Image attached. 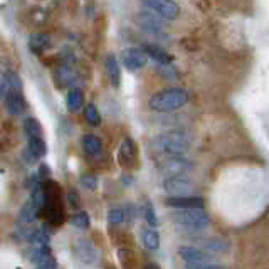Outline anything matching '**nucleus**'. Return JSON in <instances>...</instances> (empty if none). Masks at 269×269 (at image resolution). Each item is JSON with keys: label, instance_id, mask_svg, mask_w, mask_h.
Listing matches in <instances>:
<instances>
[{"label": "nucleus", "instance_id": "4", "mask_svg": "<svg viewBox=\"0 0 269 269\" xmlns=\"http://www.w3.org/2000/svg\"><path fill=\"white\" fill-rule=\"evenodd\" d=\"M194 168L192 165V162L185 160L180 155H170V158L167 160L160 162V165H158V172H160L163 177H178V175H185L187 172H190V170Z\"/></svg>", "mask_w": 269, "mask_h": 269}, {"label": "nucleus", "instance_id": "30", "mask_svg": "<svg viewBox=\"0 0 269 269\" xmlns=\"http://www.w3.org/2000/svg\"><path fill=\"white\" fill-rule=\"evenodd\" d=\"M9 91V78L5 73H0V98H5Z\"/></svg>", "mask_w": 269, "mask_h": 269}, {"label": "nucleus", "instance_id": "19", "mask_svg": "<svg viewBox=\"0 0 269 269\" xmlns=\"http://www.w3.org/2000/svg\"><path fill=\"white\" fill-rule=\"evenodd\" d=\"M145 52L150 56L152 59H155L158 64H170L172 63V56L168 52H165L163 49L157 47V46H145Z\"/></svg>", "mask_w": 269, "mask_h": 269}, {"label": "nucleus", "instance_id": "29", "mask_svg": "<svg viewBox=\"0 0 269 269\" xmlns=\"http://www.w3.org/2000/svg\"><path fill=\"white\" fill-rule=\"evenodd\" d=\"M68 202H69V205H73V207H78L81 204L79 194H78V190L76 189H71L68 192Z\"/></svg>", "mask_w": 269, "mask_h": 269}, {"label": "nucleus", "instance_id": "7", "mask_svg": "<svg viewBox=\"0 0 269 269\" xmlns=\"http://www.w3.org/2000/svg\"><path fill=\"white\" fill-rule=\"evenodd\" d=\"M148 61V54L145 52V49L141 47H126L122 52V63L126 69L130 71H138L141 68H145V64Z\"/></svg>", "mask_w": 269, "mask_h": 269}, {"label": "nucleus", "instance_id": "26", "mask_svg": "<svg viewBox=\"0 0 269 269\" xmlns=\"http://www.w3.org/2000/svg\"><path fill=\"white\" fill-rule=\"evenodd\" d=\"M81 184H83L87 190H95L98 187V178L95 175H83V177H81Z\"/></svg>", "mask_w": 269, "mask_h": 269}, {"label": "nucleus", "instance_id": "18", "mask_svg": "<svg viewBox=\"0 0 269 269\" xmlns=\"http://www.w3.org/2000/svg\"><path fill=\"white\" fill-rule=\"evenodd\" d=\"M29 47L34 52H42L51 47V36L47 34H34L29 37Z\"/></svg>", "mask_w": 269, "mask_h": 269}, {"label": "nucleus", "instance_id": "13", "mask_svg": "<svg viewBox=\"0 0 269 269\" xmlns=\"http://www.w3.org/2000/svg\"><path fill=\"white\" fill-rule=\"evenodd\" d=\"M81 145L89 157H100L103 153V143L96 135H84L83 140H81Z\"/></svg>", "mask_w": 269, "mask_h": 269}, {"label": "nucleus", "instance_id": "1", "mask_svg": "<svg viewBox=\"0 0 269 269\" xmlns=\"http://www.w3.org/2000/svg\"><path fill=\"white\" fill-rule=\"evenodd\" d=\"M189 103V93L182 87H167L148 100V108L157 113H170Z\"/></svg>", "mask_w": 269, "mask_h": 269}, {"label": "nucleus", "instance_id": "23", "mask_svg": "<svg viewBox=\"0 0 269 269\" xmlns=\"http://www.w3.org/2000/svg\"><path fill=\"white\" fill-rule=\"evenodd\" d=\"M119 157H122V160L123 162H131V160H135V157H136V152H135V145H133V141L126 138L123 141V145H122V152H119Z\"/></svg>", "mask_w": 269, "mask_h": 269}, {"label": "nucleus", "instance_id": "8", "mask_svg": "<svg viewBox=\"0 0 269 269\" xmlns=\"http://www.w3.org/2000/svg\"><path fill=\"white\" fill-rule=\"evenodd\" d=\"M167 205L175 208H202L204 199L197 195H184V197H168Z\"/></svg>", "mask_w": 269, "mask_h": 269}, {"label": "nucleus", "instance_id": "27", "mask_svg": "<svg viewBox=\"0 0 269 269\" xmlns=\"http://www.w3.org/2000/svg\"><path fill=\"white\" fill-rule=\"evenodd\" d=\"M145 217H146V222L150 224L152 227H155L157 224H158V219L155 216V211H153L152 204H146V207H145Z\"/></svg>", "mask_w": 269, "mask_h": 269}, {"label": "nucleus", "instance_id": "11", "mask_svg": "<svg viewBox=\"0 0 269 269\" xmlns=\"http://www.w3.org/2000/svg\"><path fill=\"white\" fill-rule=\"evenodd\" d=\"M104 68H106L108 78L111 81V84L114 87H118L119 83H122V71H119V64L113 54H108V56L104 57Z\"/></svg>", "mask_w": 269, "mask_h": 269}, {"label": "nucleus", "instance_id": "15", "mask_svg": "<svg viewBox=\"0 0 269 269\" xmlns=\"http://www.w3.org/2000/svg\"><path fill=\"white\" fill-rule=\"evenodd\" d=\"M27 146H29L31 155L34 158H42L47 153V145L42 140V136H27Z\"/></svg>", "mask_w": 269, "mask_h": 269}, {"label": "nucleus", "instance_id": "12", "mask_svg": "<svg viewBox=\"0 0 269 269\" xmlns=\"http://www.w3.org/2000/svg\"><path fill=\"white\" fill-rule=\"evenodd\" d=\"M178 256L182 257V259L187 262V266L189 264H195V262H202V261H208L211 257H208L205 252H202L195 248H180L178 249Z\"/></svg>", "mask_w": 269, "mask_h": 269}, {"label": "nucleus", "instance_id": "17", "mask_svg": "<svg viewBox=\"0 0 269 269\" xmlns=\"http://www.w3.org/2000/svg\"><path fill=\"white\" fill-rule=\"evenodd\" d=\"M76 254L79 256L81 261H86V262H91L95 261L96 257V251L93 249V246L87 243L84 239H79L78 243H76Z\"/></svg>", "mask_w": 269, "mask_h": 269}, {"label": "nucleus", "instance_id": "3", "mask_svg": "<svg viewBox=\"0 0 269 269\" xmlns=\"http://www.w3.org/2000/svg\"><path fill=\"white\" fill-rule=\"evenodd\" d=\"M172 221L182 227H190V229H200L208 226L211 219L207 217V214L202 208H178L177 212H173Z\"/></svg>", "mask_w": 269, "mask_h": 269}, {"label": "nucleus", "instance_id": "21", "mask_svg": "<svg viewBox=\"0 0 269 269\" xmlns=\"http://www.w3.org/2000/svg\"><path fill=\"white\" fill-rule=\"evenodd\" d=\"M24 130L27 136H42V126L36 118H27L24 122Z\"/></svg>", "mask_w": 269, "mask_h": 269}, {"label": "nucleus", "instance_id": "9", "mask_svg": "<svg viewBox=\"0 0 269 269\" xmlns=\"http://www.w3.org/2000/svg\"><path fill=\"white\" fill-rule=\"evenodd\" d=\"M135 22L138 24L141 29L146 31V32H153V34H157V32H160L163 29V22L155 17V15L148 14V12H140L135 15Z\"/></svg>", "mask_w": 269, "mask_h": 269}, {"label": "nucleus", "instance_id": "20", "mask_svg": "<svg viewBox=\"0 0 269 269\" xmlns=\"http://www.w3.org/2000/svg\"><path fill=\"white\" fill-rule=\"evenodd\" d=\"M141 241H143V246L148 251H155L160 246V235L153 229H145L143 234H141Z\"/></svg>", "mask_w": 269, "mask_h": 269}, {"label": "nucleus", "instance_id": "6", "mask_svg": "<svg viewBox=\"0 0 269 269\" xmlns=\"http://www.w3.org/2000/svg\"><path fill=\"white\" fill-rule=\"evenodd\" d=\"M141 4L152 12L158 14L162 19L175 20L180 15V7L173 0H141Z\"/></svg>", "mask_w": 269, "mask_h": 269}, {"label": "nucleus", "instance_id": "24", "mask_svg": "<svg viewBox=\"0 0 269 269\" xmlns=\"http://www.w3.org/2000/svg\"><path fill=\"white\" fill-rule=\"evenodd\" d=\"M71 224H73L74 227H79V229L89 227V214L84 211L76 212L74 216H71Z\"/></svg>", "mask_w": 269, "mask_h": 269}, {"label": "nucleus", "instance_id": "28", "mask_svg": "<svg viewBox=\"0 0 269 269\" xmlns=\"http://www.w3.org/2000/svg\"><path fill=\"white\" fill-rule=\"evenodd\" d=\"M7 78H9V89H19V91H20L22 84H20L19 76L15 74V73H9Z\"/></svg>", "mask_w": 269, "mask_h": 269}, {"label": "nucleus", "instance_id": "14", "mask_svg": "<svg viewBox=\"0 0 269 269\" xmlns=\"http://www.w3.org/2000/svg\"><path fill=\"white\" fill-rule=\"evenodd\" d=\"M66 104H68L69 111H79L84 104V93L79 89V87H71L68 93V100H66Z\"/></svg>", "mask_w": 269, "mask_h": 269}, {"label": "nucleus", "instance_id": "2", "mask_svg": "<svg viewBox=\"0 0 269 269\" xmlns=\"http://www.w3.org/2000/svg\"><path fill=\"white\" fill-rule=\"evenodd\" d=\"M189 146H190L189 136H185L184 133H177V131L157 136L150 143V148L153 152L167 153V155H182V153L189 150Z\"/></svg>", "mask_w": 269, "mask_h": 269}, {"label": "nucleus", "instance_id": "5", "mask_svg": "<svg viewBox=\"0 0 269 269\" xmlns=\"http://www.w3.org/2000/svg\"><path fill=\"white\" fill-rule=\"evenodd\" d=\"M163 189L170 197H184V195H192L197 190V185L192 180L185 178L184 175L178 177H168L163 182Z\"/></svg>", "mask_w": 269, "mask_h": 269}, {"label": "nucleus", "instance_id": "22", "mask_svg": "<svg viewBox=\"0 0 269 269\" xmlns=\"http://www.w3.org/2000/svg\"><path fill=\"white\" fill-rule=\"evenodd\" d=\"M84 118L91 126H100V123H101L100 111H98V108L95 106V104H87V106L84 108Z\"/></svg>", "mask_w": 269, "mask_h": 269}, {"label": "nucleus", "instance_id": "31", "mask_svg": "<svg viewBox=\"0 0 269 269\" xmlns=\"http://www.w3.org/2000/svg\"><path fill=\"white\" fill-rule=\"evenodd\" d=\"M207 248H211L214 251H224L226 249V246H224V243H221V241H208Z\"/></svg>", "mask_w": 269, "mask_h": 269}, {"label": "nucleus", "instance_id": "10", "mask_svg": "<svg viewBox=\"0 0 269 269\" xmlns=\"http://www.w3.org/2000/svg\"><path fill=\"white\" fill-rule=\"evenodd\" d=\"M5 106L12 114H22L25 109V101L24 96L19 89H9L5 95Z\"/></svg>", "mask_w": 269, "mask_h": 269}, {"label": "nucleus", "instance_id": "16", "mask_svg": "<svg viewBox=\"0 0 269 269\" xmlns=\"http://www.w3.org/2000/svg\"><path fill=\"white\" fill-rule=\"evenodd\" d=\"M31 204L36 208V212L39 214L47 204V195H46V189L41 185H36L31 192Z\"/></svg>", "mask_w": 269, "mask_h": 269}, {"label": "nucleus", "instance_id": "25", "mask_svg": "<svg viewBox=\"0 0 269 269\" xmlns=\"http://www.w3.org/2000/svg\"><path fill=\"white\" fill-rule=\"evenodd\" d=\"M125 219V214L122 208H111L108 212V222L109 224H122Z\"/></svg>", "mask_w": 269, "mask_h": 269}]
</instances>
